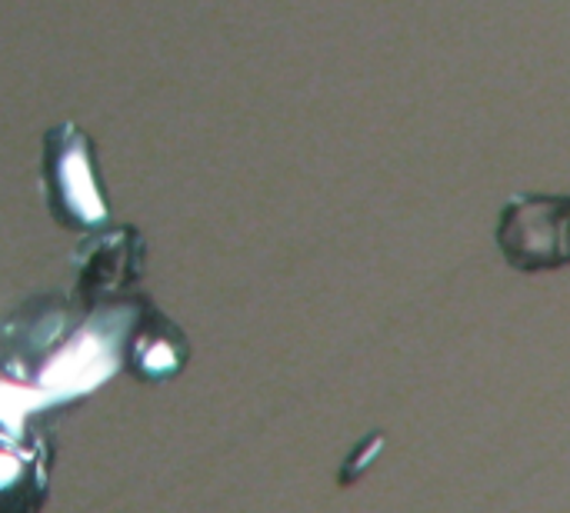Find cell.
Listing matches in <instances>:
<instances>
[{
	"mask_svg": "<svg viewBox=\"0 0 570 513\" xmlns=\"http://www.w3.org/2000/svg\"><path fill=\"white\" fill-rule=\"evenodd\" d=\"M501 247L514 267L541 270L570 260V197L514 200L501 220Z\"/></svg>",
	"mask_w": 570,
	"mask_h": 513,
	"instance_id": "obj_1",
	"label": "cell"
}]
</instances>
